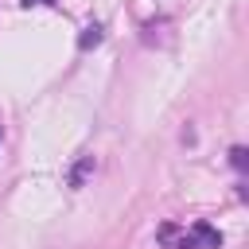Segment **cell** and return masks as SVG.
<instances>
[{
    "instance_id": "6da1fadb",
    "label": "cell",
    "mask_w": 249,
    "mask_h": 249,
    "mask_svg": "<svg viewBox=\"0 0 249 249\" xmlns=\"http://www.w3.org/2000/svg\"><path fill=\"white\" fill-rule=\"evenodd\" d=\"M160 237H163V241H171L175 249H218V245H222V233H218L214 226H206V222H195V226H191V233H183V237L167 233V226H163V230H160Z\"/></svg>"
},
{
    "instance_id": "7a4b0ae2",
    "label": "cell",
    "mask_w": 249,
    "mask_h": 249,
    "mask_svg": "<svg viewBox=\"0 0 249 249\" xmlns=\"http://www.w3.org/2000/svg\"><path fill=\"white\" fill-rule=\"evenodd\" d=\"M97 43H101V27H97V23H89V27L82 31V39H78V47H82V51H89V47H97Z\"/></svg>"
},
{
    "instance_id": "3957f363",
    "label": "cell",
    "mask_w": 249,
    "mask_h": 249,
    "mask_svg": "<svg viewBox=\"0 0 249 249\" xmlns=\"http://www.w3.org/2000/svg\"><path fill=\"white\" fill-rule=\"evenodd\" d=\"M89 167H93V160H82V163H78V167H74V171H70V183H74V187H78V183H82V179H86V171H89Z\"/></svg>"
},
{
    "instance_id": "277c9868",
    "label": "cell",
    "mask_w": 249,
    "mask_h": 249,
    "mask_svg": "<svg viewBox=\"0 0 249 249\" xmlns=\"http://www.w3.org/2000/svg\"><path fill=\"white\" fill-rule=\"evenodd\" d=\"M230 160H233V167H245V163H249V160H245V148H233Z\"/></svg>"
},
{
    "instance_id": "5b68a950",
    "label": "cell",
    "mask_w": 249,
    "mask_h": 249,
    "mask_svg": "<svg viewBox=\"0 0 249 249\" xmlns=\"http://www.w3.org/2000/svg\"><path fill=\"white\" fill-rule=\"evenodd\" d=\"M23 8H31V4H54V0H19Z\"/></svg>"
}]
</instances>
